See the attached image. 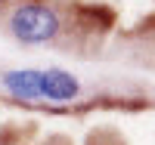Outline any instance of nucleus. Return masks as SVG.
<instances>
[{
    "mask_svg": "<svg viewBox=\"0 0 155 145\" xmlns=\"http://www.w3.org/2000/svg\"><path fill=\"white\" fill-rule=\"evenodd\" d=\"M6 3H12V0H0V6H6Z\"/></svg>",
    "mask_w": 155,
    "mask_h": 145,
    "instance_id": "4",
    "label": "nucleus"
},
{
    "mask_svg": "<svg viewBox=\"0 0 155 145\" xmlns=\"http://www.w3.org/2000/svg\"><path fill=\"white\" fill-rule=\"evenodd\" d=\"M0 87L25 105H44L41 102V68H6L0 74Z\"/></svg>",
    "mask_w": 155,
    "mask_h": 145,
    "instance_id": "3",
    "label": "nucleus"
},
{
    "mask_svg": "<svg viewBox=\"0 0 155 145\" xmlns=\"http://www.w3.org/2000/svg\"><path fill=\"white\" fill-rule=\"evenodd\" d=\"M84 93L81 80L68 68H41V102L44 105H71Z\"/></svg>",
    "mask_w": 155,
    "mask_h": 145,
    "instance_id": "2",
    "label": "nucleus"
},
{
    "mask_svg": "<svg viewBox=\"0 0 155 145\" xmlns=\"http://www.w3.org/2000/svg\"><path fill=\"white\" fill-rule=\"evenodd\" d=\"M65 19L56 6L44 0H22L6 16V34L22 46H47L62 37Z\"/></svg>",
    "mask_w": 155,
    "mask_h": 145,
    "instance_id": "1",
    "label": "nucleus"
}]
</instances>
